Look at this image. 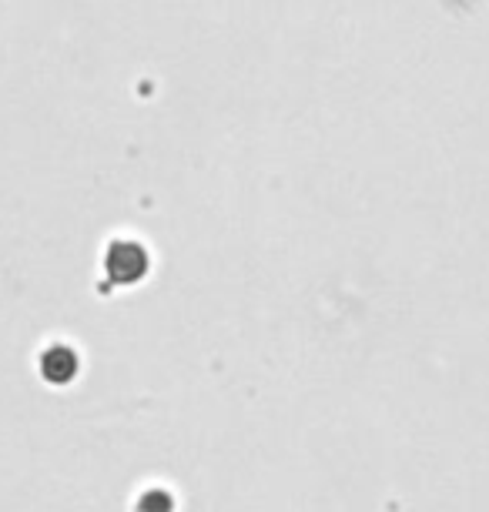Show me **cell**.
I'll return each instance as SVG.
<instances>
[{
	"label": "cell",
	"instance_id": "cell-1",
	"mask_svg": "<svg viewBox=\"0 0 489 512\" xmlns=\"http://www.w3.org/2000/svg\"><path fill=\"white\" fill-rule=\"evenodd\" d=\"M145 248L141 245H114L108 255V272L118 282H134V278L145 275Z\"/></svg>",
	"mask_w": 489,
	"mask_h": 512
},
{
	"label": "cell",
	"instance_id": "cell-2",
	"mask_svg": "<svg viewBox=\"0 0 489 512\" xmlns=\"http://www.w3.org/2000/svg\"><path fill=\"white\" fill-rule=\"evenodd\" d=\"M74 369H78V362H74V355L67 349H51L44 355V375L51 382H67L74 375Z\"/></svg>",
	"mask_w": 489,
	"mask_h": 512
}]
</instances>
